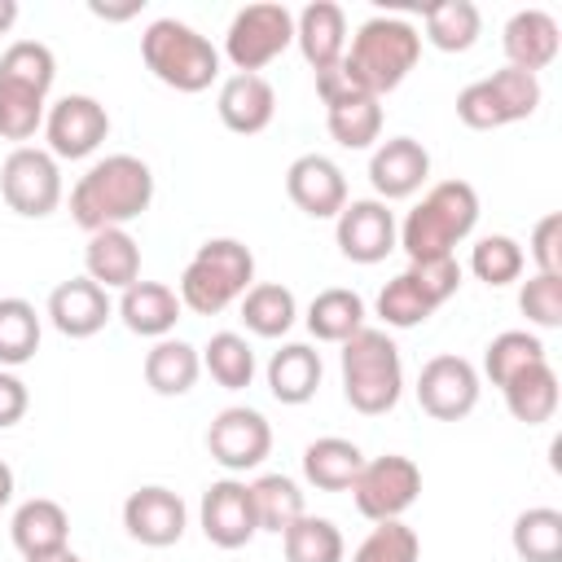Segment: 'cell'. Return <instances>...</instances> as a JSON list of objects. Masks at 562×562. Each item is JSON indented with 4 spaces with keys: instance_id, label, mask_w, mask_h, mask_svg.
Segmentation results:
<instances>
[{
    "instance_id": "cell-1",
    "label": "cell",
    "mask_w": 562,
    "mask_h": 562,
    "mask_svg": "<svg viewBox=\"0 0 562 562\" xmlns=\"http://www.w3.org/2000/svg\"><path fill=\"white\" fill-rule=\"evenodd\" d=\"M154 202V171L136 154H105L97 158L70 189V220L83 233L127 228Z\"/></svg>"
},
{
    "instance_id": "cell-2",
    "label": "cell",
    "mask_w": 562,
    "mask_h": 562,
    "mask_svg": "<svg viewBox=\"0 0 562 562\" xmlns=\"http://www.w3.org/2000/svg\"><path fill=\"white\" fill-rule=\"evenodd\" d=\"M422 57V31L408 22V18H391V13H378L369 22H360V31L351 35L347 53H342V70L369 92V97H386L395 92L408 70L417 66Z\"/></svg>"
},
{
    "instance_id": "cell-3",
    "label": "cell",
    "mask_w": 562,
    "mask_h": 562,
    "mask_svg": "<svg viewBox=\"0 0 562 562\" xmlns=\"http://www.w3.org/2000/svg\"><path fill=\"white\" fill-rule=\"evenodd\" d=\"M479 224V193L470 180H439L400 224V250L413 259H443Z\"/></svg>"
},
{
    "instance_id": "cell-4",
    "label": "cell",
    "mask_w": 562,
    "mask_h": 562,
    "mask_svg": "<svg viewBox=\"0 0 562 562\" xmlns=\"http://www.w3.org/2000/svg\"><path fill=\"white\" fill-rule=\"evenodd\" d=\"M255 285V255L237 237H206L193 259L180 272V307L193 316H220L224 307L241 303V294Z\"/></svg>"
},
{
    "instance_id": "cell-5",
    "label": "cell",
    "mask_w": 562,
    "mask_h": 562,
    "mask_svg": "<svg viewBox=\"0 0 562 562\" xmlns=\"http://www.w3.org/2000/svg\"><path fill=\"white\" fill-rule=\"evenodd\" d=\"M338 373H342V400L364 413V417H382L400 404L404 395V364H400V347L386 329H356L342 342L338 356Z\"/></svg>"
},
{
    "instance_id": "cell-6",
    "label": "cell",
    "mask_w": 562,
    "mask_h": 562,
    "mask_svg": "<svg viewBox=\"0 0 562 562\" xmlns=\"http://www.w3.org/2000/svg\"><path fill=\"white\" fill-rule=\"evenodd\" d=\"M145 70L176 92H206L220 79V48L180 18H154L140 35Z\"/></svg>"
},
{
    "instance_id": "cell-7",
    "label": "cell",
    "mask_w": 562,
    "mask_h": 562,
    "mask_svg": "<svg viewBox=\"0 0 562 562\" xmlns=\"http://www.w3.org/2000/svg\"><path fill=\"white\" fill-rule=\"evenodd\" d=\"M461 290V263L457 255L443 259H413L400 277H391L378 290V316L386 329H413L422 321H430L452 294Z\"/></svg>"
},
{
    "instance_id": "cell-8",
    "label": "cell",
    "mask_w": 562,
    "mask_h": 562,
    "mask_svg": "<svg viewBox=\"0 0 562 562\" xmlns=\"http://www.w3.org/2000/svg\"><path fill=\"white\" fill-rule=\"evenodd\" d=\"M540 79L514 66L492 70L487 79H474L457 92V119L474 132H496L509 123H522L540 110Z\"/></svg>"
},
{
    "instance_id": "cell-9",
    "label": "cell",
    "mask_w": 562,
    "mask_h": 562,
    "mask_svg": "<svg viewBox=\"0 0 562 562\" xmlns=\"http://www.w3.org/2000/svg\"><path fill=\"white\" fill-rule=\"evenodd\" d=\"M294 44V13L277 0H259L233 13L224 31V57L237 75H259L268 61H277Z\"/></svg>"
},
{
    "instance_id": "cell-10",
    "label": "cell",
    "mask_w": 562,
    "mask_h": 562,
    "mask_svg": "<svg viewBox=\"0 0 562 562\" xmlns=\"http://www.w3.org/2000/svg\"><path fill=\"white\" fill-rule=\"evenodd\" d=\"M316 92L325 101V127L342 149H369L382 136V101L369 97L342 61L316 75Z\"/></svg>"
},
{
    "instance_id": "cell-11",
    "label": "cell",
    "mask_w": 562,
    "mask_h": 562,
    "mask_svg": "<svg viewBox=\"0 0 562 562\" xmlns=\"http://www.w3.org/2000/svg\"><path fill=\"white\" fill-rule=\"evenodd\" d=\"M356 509L369 518V522H391V518H404L417 496H422V470L413 457H400V452H386V457H373L360 465L356 483L347 487Z\"/></svg>"
},
{
    "instance_id": "cell-12",
    "label": "cell",
    "mask_w": 562,
    "mask_h": 562,
    "mask_svg": "<svg viewBox=\"0 0 562 562\" xmlns=\"http://www.w3.org/2000/svg\"><path fill=\"white\" fill-rule=\"evenodd\" d=\"M0 198L9 202V211H18L22 220H44L57 211L61 202V167L48 149L35 145H18L4 162H0Z\"/></svg>"
},
{
    "instance_id": "cell-13",
    "label": "cell",
    "mask_w": 562,
    "mask_h": 562,
    "mask_svg": "<svg viewBox=\"0 0 562 562\" xmlns=\"http://www.w3.org/2000/svg\"><path fill=\"white\" fill-rule=\"evenodd\" d=\"M413 391H417V404H422L426 417H435V422H461V417L474 413L483 382H479V369L465 356L443 351V356H430L422 364Z\"/></svg>"
},
{
    "instance_id": "cell-14",
    "label": "cell",
    "mask_w": 562,
    "mask_h": 562,
    "mask_svg": "<svg viewBox=\"0 0 562 562\" xmlns=\"http://www.w3.org/2000/svg\"><path fill=\"white\" fill-rule=\"evenodd\" d=\"M206 452L228 474H246L263 465V457L272 452V426L259 408H246V404L220 408L215 422L206 426Z\"/></svg>"
},
{
    "instance_id": "cell-15",
    "label": "cell",
    "mask_w": 562,
    "mask_h": 562,
    "mask_svg": "<svg viewBox=\"0 0 562 562\" xmlns=\"http://www.w3.org/2000/svg\"><path fill=\"white\" fill-rule=\"evenodd\" d=\"M334 241L351 263H382L400 246V224L386 202L347 198V206L334 215Z\"/></svg>"
},
{
    "instance_id": "cell-16",
    "label": "cell",
    "mask_w": 562,
    "mask_h": 562,
    "mask_svg": "<svg viewBox=\"0 0 562 562\" xmlns=\"http://www.w3.org/2000/svg\"><path fill=\"white\" fill-rule=\"evenodd\" d=\"M44 136H48V154L53 158H88L101 149V140L110 136V114L97 97L88 92H70L61 101L48 105L44 114Z\"/></svg>"
},
{
    "instance_id": "cell-17",
    "label": "cell",
    "mask_w": 562,
    "mask_h": 562,
    "mask_svg": "<svg viewBox=\"0 0 562 562\" xmlns=\"http://www.w3.org/2000/svg\"><path fill=\"white\" fill-rule=\"evenodd\" d=\"M123 527L145 549H171V544H180V536L189 527V509L171 487L145 483L123 501Z\"/></svg>"
},
{
    "instance_id": "cell-18",
    "label": "cell",
    "mask_w": 562,
    "mask_h": 562,
    "mask_svg": "<svg viewBox=\"0 0 562 562\" xmlns=\"http://www.w3.org/2000/svg\"><path fill=\"white\" fill-rule=\"evenodd\" d=\"M202 536L215 544V549H241L255 540L259 522H255V505H250V483L241 479H215L206 492H202Z\"/></svg>"
},
{
    "instance_id": "cell-19",
    "label": "cell",
    "mask_w": 562,
    "mask_h": 562,
    "mask_svg": "<svg viewBox=\"0 0 562 562\" xmlns=\"http://www.w3.org/2000/svg\"><path fill=\"white\" fill-rule=\"evenodd\" d=\"M430 180V154L413 136H391L369 154V184L378 202H400L413 198Z\"/></svg>"
},
{
    "instance_id": "cell-20",
    "label": "cell",
    "mask_w": 562,
    "mask_h": 562,
    "mask_svg": "<svg viewBox=\"0 0 562 562\" xmlns=\"http://www.w3.org/2000/svg\"><path fill=\"white\" fill-rule=\"evenodd\" d=\"M285 193L290 202L312 215V220H334L347 206V176L334 158L325 154H299L285 171Z\"/></svg>"
},
{
    "instance_id": "cell-21",
    "label": "cell",
    "mask_w": 562,
    "mask_h": 562,
    "mask_svg": "<svg viewBox=\"0 0 562 562\" xmlns=\"http://www.w3.org/2000/svg\"><path fill=\"white\" fill-rule=\"evenodd\" d=\"M114 303L110 290H101L92 277H70L61 285H53L48 294V321L61 338H92L105 329Z\"/></svg>"
},
{
    "instance_id": "cell-22",
    "label": "cell",
    "mask_w": 562,
    "mask_h": 562,
    "mask_svg": "<svg viewBox=\"0 0 562 562\" xmlns=\"http://www.w3.org/2000/svg\"><path fill=\"white\" fill-rule=\"evenodd\" d=\"M294 44H299L303 61L316 75L329 70V66H338L342 53H347V13H342V4H334V0L303 4L294 13Z\"/></svg>"
},
{
    "instance_id": "cell-23",
    "label": "cell",
    "mask_w": 562,
    "mask_h": 562,
    "mask_svg": "<svg viewBox=\"0 0 562 562\" xmlns=\"http://www.w3.org/2000/svg\"><path fill=\"white\" fill-rule=\"evenodd\" d=\"M501 48H505V61H509L514 70L536 75V70L553 66V57H558V48H562L558 18L544 13V9H518V13L505 22V31H501Z\"/></svg>"
},
{
    "instance_id": "cell-24",
    "label": "cell",
    "mask_w": 562,
    "mask_h": 562,
    "mask_svg": "<svg viewBox=\"0 0 562 562\" xmlns=\"http://www.w3.org/2000/svg\"><path fill=\"white\" fill-rule=\"evenodd\" d=\"M220 123L237 136H259L277 114V92L263 75H228L215 97Z\"/></svg>"
},
{
    "instance_id": "cell-25",
    "label": "cell",
    "mask_w": 562,
    "mask_h": 562,
    "mask_svg": "<svg viewBox=\"0 0 562 562\" xmlns=\"http://www.w3.org/2000/svg\"><path fill=\"white\" fill-rule=\"evenodd\" d=\"M9 536L22 558H48L57 549H70V514L48 496H31L13 509Z\"/></svg>"
},
{
    "instance_id": "cell-26",
    "label": "cell",
    "mask_w": 562,
    "mask_h": 562,
    "mask_svg": "<svg viewBox=\"0 0 562 562\" xmlns=\"http://www.w3.org/2000/svg\"><path fill=\"white\" fill-rule=\"evenodd\" d=\"M83 268H88L83 277H92L101 290H127L132 281H140V246L127 228L88 233Z\"/></svg>"
},
{
    "instance_id": "cell-27",
    "label": "cell",
    "mask_w": 562,
    "mask_h": 562,
    "mask_svg": "<svg viewBox=\"0 0 562 562\" xmlns=\"http://www.w3.org/2000/svg\"><path fill=\"white\" fill-rule=\"evenodd\" d=\"M180 294L171 290V285H162V281H132L127 290H123V299H119V321L132 329V334H140V338H171V329H176V321H180Z\"/></svg>"
},
{
    "instance_id": "cell-28",
    "label": "cell",
    "mask_w": 562,
    "mask_h": 562,
    "mask_svg": "<svg viewBox=\"0 0 562 562\" xmlns=\"http://www.w3.org/2000/svg\"><path fill=\"white\" fill-rule=\"evenodd\" d=\"M268 391L277 404H307L321 391V351H312L307 342H285L268 356Z\"/></svg>"
},
{
    "instance_id": "cell-29",
    "label": "cell",
    "mask_w": 562,
    "mask_h": 562,
    "mask_svg": "<svg viewBox=\"0 0 562 562\" xmlns=\"http://www.w3.org/2000/svg\"><path fill=\"white\" fill-rule=\"evenodd\" d=\"M202 373V351L184 338H158L149 351H145V382L154 395H189L193 382Z\"/></svg>"
},
{
    "instance_id": "cell-30",
    "label": "cell",
    "mask_w": 562,
    "mask_h": 562,
    "mask_svg": "<svg viewBox=\"0 0 562 562\" xmlns=\"http://www.w3.org/2000/svg\"><path fill=\"white\" fill-rule=\"evenodd\" d=\"M364 465V452L342 435H321L303 448V479L316 492H347Z\"/></svg>"
},
{
    "instance_id": "cell-31",
    "label": "cell",
    "mask_w": 562,
    "mask_h": 562,
    "mask_svg": "<svg viewBox=\"0 0 562 562\" xmlns=\"http://www.w3.org/2000/svg\"><path fill=\"white\" fill-rule=\"evenodd\" d=\"M501 391H505V408H509V417L522 422V426H544V422L558 413V373H553L549 360L522 369V373L509 378Z\"/></svg>"
},
{
    "instance_id": "cell-32",
    "label": "cell",
    "mask_w": 562,
    "mask_h": 562,
    "mask_svg": "<svg viewBox=\"0 0 562 562\" xmlns=\"http://www.w3.org/2000/svg\"><path fill=\"white\" fill-rule=\"evenodd\" d=\"M307 334L316 342H347L356 329H364V299L356 290H342V285H329L321 290L312 303H307Z\"/></svg>"
},
{
    "instance_id": "cell-33",
    "label": "cell",
    "mask_w": 562,
    "mask_h": 562,
    "mask_svg": "<svg viewBox=\"0 0 562 562\" xmlns=\"http://www.w3.org/2000/svg\"><path fill=\"white\" fill-rule=\"evenodd\" d=\"M241 321L255 338H285L299 321V303L294 290L281 281H259L241 294Z\"/></svg>"
},
{
    "instance_id": "cell-34",
    "label": "cell",
    "mask_w": 562,
    "mask_h": 562,
    "mask_svg": "<svg viewBox=\"0 0 562 562\" xmlns=\"http://www.w3.org/2000/svg\"><path fill=\"white\" fill-rule=\"evenodd\" d=\"M483 35V13L470 0H439L426 9V44H435L439 53H465L474 48V40Z\"/></svg>"
},
{
    "instance_id": "cell-35",
    "label": "cell",
    "mask_w": 562,
    "mask_h": 562,
    "mask_svg": "<svg viewBox=\"0 0 562 562\" xmlns=\"http://www.w3.org/2000/svg\"><path fill=\"white\" fill-rule=\"evenodd\" d=\"M250 505H255V522L259 531H285L290 522H299L307 514L303 505V487L290 474H259L250 483Z\"/></svg>"
},
{
    "instance_id": "cell-36",
    "label": "cell",
    "mask_w": 562,
    "mask_h": 562,
    "mask_svg": "<svg viewBox=\"0 0 562 562\" xmlns=\"http://www.w3.org/2000/svg\"><path fill=\"white\" fill-rule=\"evenodd\" d=\"M509 544L522 562H562V514L553 505H531L514 518Z\"/></svg>"
},
{
    "instance_id": "cell-37",
    "label": "cell",
    "mask_w": 562,
    "mask_h": 562,
    "mask_svg": "<svg viewBox=\"0 0 562 562\" xmlns=\"http://www.w3.org/2000/svg\"><path fill=\"white\" fill-rule=\"evenodd\" d=\"M53 79H57V57H53L48 44H40V40H13L0 53V83H13V88H26V92L48 97Z\"/></svg>"
},
{
    "instance_id": "cell-38",
    "label": "cell",
    "mask_w": 562,
    "mask_h": 562,
    "mask_svg": "<svg viewBox=\"0 0 562 562\" xmlns=\"http://www.w3.org/2000/svg\"><path fill=\"white\" fill-rule=\"evenodd\" d=\"M281 549H285V562H342L347 558L342 531L316 514H303L299 522H290L281 531Z\"/></svg>"
},
{
    "instance_id": "cell-39",
    "label": "cell",
    "mask_w": 562,
    "mask_h": 562,
    "mask_svg": "<svg viewBox=\"0 0 562 562\" xmlns=\"http://www.w3.org/2000/svg\"><path fill=\"white\" fill-rule=\"evenodd\" d=\"M202 369L224 386V391H246L255 382V351L241 334L220 329L211 334V342L202 347Z\"/></svg>"
},
{
    "instance_id": "cell-40",
    "label": "cell",
    "mask_w": 562,
    "mask_h": 562,
    "mask_svg": "<svg viewBox=\"0 0 562 562\" xmlns=\"http://www.w3.org/2000/svg\"><path fill=\"white\" fill-rule=\"evenodd\" d=\"M540 360H549L544 342L536 334H527V329H505L483 347V373L492 378V386H505L509 378H518L522 369H531Z\"/></svg>"
},
{
    "instance_id": "cell-41",
    "label": "cell",
    "mask_w": 562,
    "mask_h": 562,
    "mask_svg": "<svg viewBox=\"0 0 562 562\" xmlns=\"http://www.w3.org/2000/svg\"><path fill=\"white\" fill-rule=\"evenodd\" d=\"M40 351V316L26 299H0V364L18 369Z\"/></svg>"
},
{
    "instance_id": "cell-42",
    "label": "cell",
    "mask_w": 562,
    "mask_h": 562,
    "mask_svg": "<svg viewBox=\"0 0 562 562\" xmlns=\"http://www.w3.org/2000/svg\"><path fill=\"white\" fill-rule=\"evenodd\" d=\"M522 268H527V255L509 233H487L470 246V272L483 285H509L522 277Z\"/></svg>"
},
{
    "instance_id": "cell-43",
    "label": "cell",
    "mask_w": 562,
    "mask_h": 562,
    "mask_svg": "<svg viewBox=\"0 0 562 562\" xmlns=\"http://www.w3.org/2000/svg\"><path fill=\"white\" fill-rule=\"evenodd\" d=\"M417 558H422V540L404 518L373 522V531L351 553V562H417Z\"/></svg>"
},
{
    "instance_id": "cell-44",
    "label": "cell",
    "mask_w": 562,
    "mask_h": 562,
    "mask_svg": "<svg viewBox=\"0 0 562 562\" xmlns=\"http://www.w3.org/2000/svg\"><path fill=\"white\" fill-rule=\"evenodd\" d=\"M44 114H48V97L0 83V136L4 140H31L44 127Z\"/></svg>"
},
{
    "instance_id": "cell-45",
    "label": "cell",
    "mask_w": 562,
    "mask_h": 562,
    "mask_svg": "<svg viewBox=\"0 0 562 562\" xmlns=\"http://www.w3.org/2000/svg\"><path fill=\"white\" fill-rule=\"evenodd\" d=\"M518 307L536 329H558L562 325V277L536 272L531 281H522L518 290Z\"/></svg>"
},
{
    "instance_id": "cell-46",
    "label": "cell",
    "mask_w": 562,
    "mask_h": 562,
    "mask_svg": "<svg viewBox=\"0 0 562 562\" xmlns=\"http://www.w3.org/2000/svg\"><path fill=\"white\" fill-rule=\"evenodd\" d=\"M536 259V272H549V277H562V215L549 211L536 220L531 228V246L522 250Z\"/></svg>"
},
{
    "instance_id": "cell-47",
    "label": "cell",
    "mask_w": 562,
    "mask_h": 562,
    "mask_svg": "<svg viewBox=\"0 0 562 562\" xmlns=\"http://www.w3.org/2000/svg\"><path fill=\"white\" fill-rule=\"evenodd\" d=\"M26 408H31V391H26V382H22L13 369H0V430L18 426V422L26 417Z\"/></svg>"
},
{
    "instance_id": "cell-48",
    "label": "cell",
    "mask_w": 562,
    "mask_h": 562,
    "mask_svg": "<svg viewBox=\"0 0 562 562\" xmlns=\"http://www.w3.org/2000/svg\"><path fill=\"white\" fill-rule=\"evenodd\" d=\"M92 13H97V18H105V22H123V18H136V13H140V0H136V4H123V9H110V4H92Z\"/></svg>"
},
{
    "instance_id": "cell-49",
    "label": "cell",
    "mask_w": 562,
    "mask_h": 562,
    "mask_svg": "<svg viewBox=\"0 0 562 562\" xmlns=\"http://www.w3.org/2000/svg\"><path fill=\"white\" fill-rule=\"evenodd\" d=\"M13 501V465L9 461H0V509Z\"/></svg>"
},
{
    "instance_id": "cell-50",
    "label": "cell",
    "mask_w": 562,
    "mask_h": 562,
    "mask_svg": "<svg viewBox=\"0 0 562 562\" xmlns=\"http://www.w3.org/2000/svg\"><path fill=\"white\" fill-rule=\"evenodd\" d=\"M18 22V0H0V35Z\"/></svg>"
},
{
    "instance_id": "cell-51",
    "label": "cell",
    "mask_w": 562,
    "mask_h": 562,
    "mask_svg": "<svg viewBox=\"0 0 562 562\" xmlns=\"http://www.w3.org/2000/svg\"><path fill=\"white\" fill-rule=\"evenodd\" d=\"M26 562H83L75 549H57V553H48V558H26Z\"/></svg>"
}]
</instances>
